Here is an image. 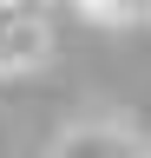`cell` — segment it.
Here are the masks:
<instances>
[{"instance_id":"obj_1","label":"cell","mask_w":151,"mask_h":158,"mask_svg":"<svg viewBox=\"0 0 151 158\" xmlns=\"http://www.w3.org/2000/svg\"><path fill=\"white\" fill-rule=\"evenodd\" d=\"M59 158H151L145 145H131L125 132H72Z\"/></svg>"},{"instance_id":"obj_2","label":"cell","mask_w":151,"mask_h":158,"mask_svg":"<svg viewBox=\"0 0 151 158\" xmlns=\"http://www.w3.org/2000/svg\"><path fill=\"white\" fill-rule=\"evenodd\" d=\"M85 20H99V27H125V20H145L151 7H118V0H99V7H79Z\"/></svg>"}]
</instances>
